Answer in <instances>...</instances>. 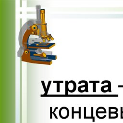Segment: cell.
I'll return each mask as SVG.
<instances>
[{
	"instance_id": "cell-1",
	"label": "cell",
	"mask_w": 123,
	"mask_h": 123,
	"mask_svg": "<svg viewBox=\"0 0 123 123\" xmlns=\"http://www.w3.org/2000/svg\"><path fill=\"white\" fill-rule=\"evenodd\" d=\"M69 111H67L66 112H63V110L62 107L60 109L59 115H60V117L62 119H65L67 118L69 116Z\"/></svg>"
},
{
	"instance_id": "cell-2",
	"label": "cell",
	"mask_w": 123,
	"mask_h": 123,
	"mask_svg": "<svg viewBox=\"0 0 123 123\" xmlns=\"http://www.w3.org/2000/svg\"><path fill=\"white\" fill-rule=\"evenodd\" d=\"M74 107H72V118L73 119L74 118V113H79V119L81 118V108L79 107V111H74Z\"/></svg>"
},
{
	"instance_id": "cell-3",
	"label": "cell",
	"mask_w": 123,
	"mask_h": 123,
	"mask_svg": "<svg viewBox=\"0 0 123 123\" xmlns=\"http://www.w3.org/2000/svg\"><path fill=\"white\" fill-rule=\"evenodd\" d=\"M93 119H92V121L93 122H95V117L93 116V107H91V116Z\"/></svg>"
},
{
	"instance_id": "cell-4",
	"label": "cell",
	"mask_w": 123,
	"mask_h": 123,
	"mask_svg": "<svg viewBox=\"0 0 123 123\" xmlns=\"http://www.w3.org/2000/svg\"><path fill=\"white\" fill-rule=\"evenodd\" d=\"M106 110H105V111H96V115L97 114H98V113H106Z\"/></svg>"
},
{
	"instance_id": "cell-5",
	"label": "cell",
	"mask_w": 123,
	"mask_h": 123,
	"mask_svg": "<svg viewBox=\"0 0 123 123\" xmlns=\"http://www.w3.org/2000/svg\"><path fill=\"white\" fill-rule=\"evenodd\" d=\"M121 118L123 119V107H121Z\"/></svg>"
},
{
	"instance_id": "cell-6",
	"label": "cell",
	"mask_w": 123,
	"mask_h": 123,
	"mask_svg": "<svg viewBox=\"0 0 123 123\" xmlns=\"http://www.w3.org/2000/svg\"><path fill=\"white\" fill-rule=\"evenodd\" d=\"M86 108L84 107V118L86 119Z\"/></svg>"
},
{
	"instance_id": "cell-7",
	"label": "cell",
	"mask_w": 123,
	"mask_h": 123,
	"mask_svg": "<svg viewBox=\"0 0 123 123\" xmlns=\"http://www.w3.org/2000/svg\"><path fill=\"white\" fill-rule=\"evenodd\" d=\"M52 107L50 108V118L52 119Z\"/></svg>"
},
{
	"instance_id": "cell-8",
	"label": "cell",
	"mask_w": 123,
	"mask_h": 123,
	"mask_svg": "<svg viewBox=\"0 0 123 123\" xmlns=\"http://www.w3.org/2000/svg\"><path fill=\"white\" fill-rule=\"evenodd\" d=\"M58 109V108L57 107H56L55 108V109H54V111H53V112H55V111L57 110Z\"/></svg>"
},
{
	"instance_id": "cell-9",
	"label": "cell",
	"mask_w": 123,
	"mask_h": 123,
	"mask_svg": "<svg viewBox=\"0 0 123 123\" xmlns=\"http://www.w3.org/2000/svg\"><path fill=\"white\" fill-rule=\"evenodd\" d=\"M119 87H123V86H118Z\"/></svg>"
}]
</instances>
